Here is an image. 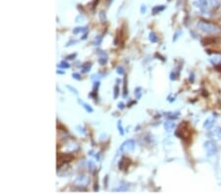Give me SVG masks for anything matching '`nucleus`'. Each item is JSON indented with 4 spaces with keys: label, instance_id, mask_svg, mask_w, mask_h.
<instances>
[{
    "label": "nucleus",
    "instance_id": "f257e3e1",
    "mask_svg": "<svg viewBox=\"0 0 221 194\" xmlns=\"http://www.w3.org/2000/svg\"><path fill=\"white\" fill-rule=\"evenodd\" d=\"M197 28H199L201 32L204 33H208V35H217L221 32L220 28L217 27V26L210 24L208 22H205V21H201V22L197 23Z\"/></svg>",
    "mask_w": 221,
    "mask_h": 194
},
{
    "label": "nucleus",
    "instance_id": "f03ea898",
    "mask_svg": "<svg viewBox=\"0 0 221 194\" xmlns=\"http://www.w3.org/2000/svg\"><path fill=\"white\" fill-rule=\"evenodd\" d=\"M204 148L206 152V155L208 157H212L217 154L218 152V147L217 144L212 140H206L204 143Z\"/></svg>",
    "mask_w": 221,
    "mask_h": 194
},
{
    "label": "nucleus",
    "instance_id": "7ed1b4c3",
    "mask_svg": "<svg viewBox=\"0 0 221 194\" xmlns=\"http://www.w3.org/2000/svg\"><path fill=\"white\" fill-rule=\"evenodd\" d=\"M135 141L132 140V139H129V140H126L120 147V150L124 153H128V152H132L133 150L135 149Z\"/></svg>",
    "mask_w": 221,
    "mask_h": 194
},
{
    "label": "nucleus",
    "instance_id": "20e7f679",
    "mask_svg": "<svg viewBox=\"0 0 221 194\" xmlns=\"http://www.w3.org/2000/svg\"><path fill=\"white\" fill-rule=\"evenodd\" d=\"M75 182H76V184L80 185V186H85L88 182V178L85 177V175H81L77 177V180Z\"/></svg>",
    "mask_w": 221,
    "mask_h": 194
},
{
    "label": "nucleus",
    "instance_id": "39448f33",
    "mask_svg": "<svg viewBox=\"0 0 221 194\" xmlns=\"http://www.w3.org/2000/svg\"><path fill=\"white\" fill-rule=\"evenodd\" d=\"M214 123H215L214 119H212V118L206 119V120L204 121V128H206V129L211 128L212 126H213V125H214Z\"/></svg>",
    "mask_w": 221,
    "mask_h": 194
},
{
    "label": "nucleus",
    "instance_id": "423d86ee",
    "mask_svg": "<svg viewBox=\"0 0 221 194\" xmlns=\"http://www.w3.org/2000/svg\"><path fill=\"white\" fill-rule=\"evenodd\" d=\"M174 128H175V124H174L172 121H167L164 123V128L166 131H168V133L172 131Z\"/></svg>",
    "mask_w": 221,
    "mask_h": 194
},
{
    "label": "nucleus",
    "instance_id": "0eeeda50",
    "mask_svg": "<svg viewBox=\"0 0 221 194\" xmlns=\"http://www.w3.org/2000/svg\"><path fill=\"white\" fill-rule=\"evenodd\" d=\"M210 63L213 65L221 64V55H215L210 58Z\"/></svg>",
    "mask_w": 221,
    "mask_h": 194
},
{
    "label": "nucleus",
    "instance_id": "6e6552de",
    "mask_svg": "<svg viewBox=\"0 0 221 194\" xmlns=\"http://www.w3.org/2000/svg\"><path fill=\"white\" fill-rule=\"evenodd\" d=\"M164 9H165V6H162V5H157V6H155V7H153L152 8V14L156 15V14H158V13L162 12Z\"/></svg>",
    "mask_w": 221,
    "mask_h": 194
},
{
    "label": "nucleus",
    "instance_id": "1a4fd4ad",
    "mask_svg": "<svg viewBox=\"0 0 221 194\" xmlns=\"http://www.w3.org/2000/svg\"><path fill=\"white\" fill-rule=\"evenodd\" d=\"M79 102H80V104H82L83 106H84V108L85 109V111H88V113H92L93 112L92 108L90 107V106L88 105V104H87V103H85V102H83L82 100H79Z\"/></svg>",
    "mask_w": 221,
    "mask_h": 194
},
{
    "label": "nucleus",
    "instance_id": "9d476101",
    "mask_svg": "<svg viewBox=\"0 0 221 194\" xmlns=\"http://www.w3.org/2000/svg\"><path fill=\"white\" fill-rule=\"evenodd\" d=\"M128 190V184H126V183H124L123 185H120L118 188H114L113 191H126Z\"/></svg>",
    "mask_w": 221,
    "mask_h": 194
},
{
    "label": "nucleus",
    "instance_id": "9b49d317",
    "mask_svg": "<svg viewBox=\"0 0 221 194\" xmlns=\"http://www.w3.org/2000/svg\"><path fill=\"white\" fill-rule=\"evenodd\" d=\"M87 28H88L87 27H84V28H76L74 30H73V33H74V35H77V33H79V32H85V30H87Z\"/></svg>",
    "mask_w": 221,
    "mask_h": 194
},
{
    "label": "nucleus",
    "instance_id": "f8f14e48",
    "mask_svg": "<svg viewBox=\"0 0 221 194\" xmlns=\"http://www.w3.org/2000/svg\"><path fill=\"white\" fill-rule=\"evenodd\" d=\"M59 68H61V69H69L70 68V65L67 63L66 61H62L60 64H59Z\"/></svg>",
    "mask_w": 221,
    "mask_h": 194
},
{
    "label": "nucleus",
    "instance_id": "ddd939ff",
    "mask_svg": "<svg viewBox=\"0 0 221 194\" xmlns=\"http://www.w3.org/2000/svg\"><path fill=\"white\" fill-rule=\"evenodd\" d=\"M208 3L212 7H218L219 5V0H208Z\"/></svg>",
    "mask_w": 221,
    "mask_h": 194
},
{
    "label": "nucleus",
    "instance_id": "4468645a",
    "mask_svg": "<svg viewBox=\"0 0 221 194\" xmlns=\"http://www.w3.org/2000/svg\"><path fill=\"white\" fill-rule=\"evenodd\" d=\"M149 40L152 41V42H156L157 41V37L155 35L154 32H150L149 33Z\"/></svg>",
    "mask_w": 221,
    "mask_h": 194
},
{
    "label": "nucleus",
    "instance_id": "2eb2a0df",
    "mask_svg": "<svg viewBox=\"0 0 221 194\" xmlns=\"http://www.w3.org/2000/svg\"><path fill=\"white\" fill-rule=\"evenodd\" d=\"M99 18H100V21L101 22H105L106 21V16H105V14H104V12L103 11H101L100 13H99Z\"/></svg>",
    "mask_w": 221,
    "mask_h": 194
},
{
    "label": "nucleus",
    "instance_id": "dca6fc26",
    "mask_svg": "<svg viewBox=\"0 0 221 194\" xmlns=\"http://www.w3.org/2000/svg\"><path fill=\"white\" fill-rule=\"evenodd\" d=\"M118 129H119V133H120L121 135H123V134H124V130H123V128H122V123H121V121L118 122Z\"/></svg>",
    "mask_w": 221,
    "mask_h": 194
},
{
    "label": "nucleus",
    "instance_id": "f3484780",
    "mask_svg": "<svg viewBox=\"0 0 221 194\" xmlns=\"http://www.w3.org/2000/svg\"><path fill=\"white\" fill-rule=\"evenodd\" d=\"M101 40H102V37H97V38L95 39V45H99L100 44V42H101Z\"/></svg>",
    "mask_w": 221,
    "mask_h": 194
},
{
    "label": "nucleus",
    "instance_id": "a211bd4d",
    "mask_svg": "<svg viewBox=\"0 0 221 194\" xmlns=\"http://www.w3.org/2000/svg\"><path fill=\"white\" fill-rule=\"evenodd\" d=\"M215 135H216L219 139H221V128H216V130H215Z\"/></svg>",
    "mask_w": 221,
    "mask_h": 194
},
{
    "label": "nucleus",
    "instance_id": "6ab92c4d",
    "mask_svg": "<svg viewBox=\"0 0 221 194\" xmlns=\"http://www.w3.org/2000/svg\"><path fill=\"white\" fill-rule=\"evenodd\" d=\"M117 73H118L119 75H124L125 71H124V69L122 68V67H118V68H117Z\"/></svg>",
    "mask_w": 221,
    "mask_h": 194
},
{
    "label": "nucleus",
    "instance_id": "aec40b11",
    "mask_svg": "<svg viewBox=\"0 0 221 194\" xmlns=\"http://www.w3.org/2000/svg\"><path fill=\"white\" fill-rule=\"evenodd\" d=\"M67 88H69L70 90H71V92L75 93V94H76V95H78V91H77V89H76V88H74V87L70 86V85H67Z\"/></svg>",
    "mask_w": 221,
    "mask_h": 194
},
{
    "label": "nucleus",
    "instance_id": "412c9836",
    "mask_svg": "<svg viewBox=\"0 0 221 194\" xmlns=\"http://www.w3.org/2000/svg\"><path fill=\"white\" fill-rule=\"evenodd\" d=\"M72 76H73V77H74L75 79H77V81H81V79H82L79 74H73Z\"/></svg>",
    "mask_w": 221,
    "mask_h": 194
},
{
    "label": "nucleus",
    "instance_id": "4be33fe9",
    "mask_svg": "<svg viewBox=\"0 0 221 194\" xmlns=\"http://www.w3.org/2000/svg\"><path fill=\"white\" fill-rule=\"evenodd\" d=\"M127 95V84H126V79H124V96Z\"/></svg>",
    "mask_w": 221,
    "mask_h": 194
},
{
    "label": "nucleus",
    "instance_id": "5701e85b",
    "mask_svg": "<svg viewBox=\"0 0 221 194\" xmlns=\"http://www.w3.org/2000/svg\"><path fill=\"white\" fill-rule=\"evenodd\" d=\"M114 90H115V93H114V98L116 99V98L118 97V91H119V88H118V86H117V85L115 86V88H114Z\"/></svg>",
    "mask_w": 221,
    "mask_h": 194
},
{
    "label": "nucleus",
    "instance_id": "b1692460",
    "mask_svg": "<svg viewBox=\"0 0 221 194\" xmlns=\"http://www.w3.org/2000/svg\"><path fill=\"white\" fill-rule=\"evenodd\" d=\"M99 64H101V65H105L106 63H107V60H106V58L105 59H103V58H100L99 59Z\"/></svg>",
    "mask_w": 221,
    "mask_h": 194
},
{
    "label": "nucleus",
    "instance_id": "393cba45",
    "mask_svg": "<svg viewBox=\"0 0 221 194\" xmlns=\"http://www.w3.org/2000/svg\"><path fill=\"white\" fill-rule=\"evenodd\" d=\"M145 11H147V6H145V5H142V7H141V13H142V14H145Z\"/></svg>",
    "mask_w": 221,
    "mask_h": 194
},
{
    "label": "nucleus",
    "instance_id": "a878e982",
    "mask_svg": "<svg viewBox=\"0 0 221 194\" xmlns=\"http://www.w3.org/2000/svg\"><path fill=\"white\" fill-rule=\"evenodd\" d=\"M84 68H85V69H83L82 72H83V73H87L88 71H90V65L88 67H84Z\"/></svg>",
    "mask_w": 221,
    "mask_h": 194
},
{
    "label": "nucleus",
    "instance_id": "bb28decb",
    "mask_svg": "<svg viewBox=\"0 0 221 194\" xmlns=\"http://www.w3.org/2000/svg\"><path fill=\"white\" fill-rule=\"evenodd\" d=\"M77 56V54H74V55H70V56H68V57H67V60H69V59H74L75 58V57H76Z\"/></svg>",
    "mask_w": 221,
    "mask_h": 194
},
{
    "label": "nucleus",
    "instance_id": "cd10ccee",
    "mask_svg": "<svg viewBox=\"0 0 221 194\" xmlns=\"http://www.w3.org/2000/svg\"><path fill=\"white\" fill-rule=\"evenodd\" d=\"M118 108H119V109H123V108H124V104H123V103H119V104H118Z\"/></svg>",
    "mask_w": 221,
    "mask_h": 194
}]
</instances>
